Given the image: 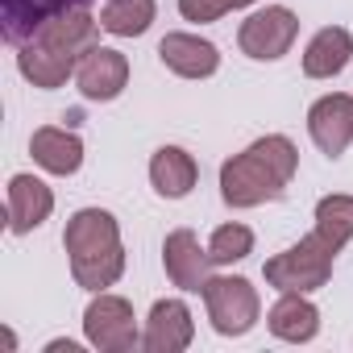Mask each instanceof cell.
<instances>
[{"label":"cell","instance_id":"6da1fadb","mask_svg":"<svg viewBox=\"0 0 353 353\" xmlns=\"http://www.w3.org/2000/svg\"><path fill=\"white\" fill-rule=\"evenodd\" d=\"M100 30H104L100 17H92V9L79 5V9L54 17L46 30H38L26 46H17V50H21V54H17V71H21L34 88H63V83L79 71L83 54H88L92 46H100V42H96Z\"/></svg>","mask_w":353,"mask_h":353},{"label":"cell","instance_id":"7a4b0ae2","mask_svg":"<svg viewBox=\"0 0 353 353\" xmlns=\"http://www.w3.org/2000/svg\"><path fill=\"white\" fill-rule=\"evenodd\" d=\"M295 166H299V150L291 145V137L283 133L258 137L250 150L233 154L221 166V196L229 208H258L287 192V183L295 179Z\"/></svg>","mask_w":353,"mask_h":353},{"label":"cell","instance_id":"3957f363","mask_svg":"<svg viewBox=\"0 0 353 353\" xmlns=\"http://www.w3.org/2000/svg\"><path fill=\"white\" fill-rule=\"evenodd\" d=\"M63 245L71 254V274L83 291H104L125 274V245L117 216L104 208H79L67 221Z\"/></svg>","mask_w":353,"mask_h":353},{"label":"cell","instance_id":"277c9868","mask_svg":"<svg viewBox=\"0 0 353 353\" xmlns=\"http://www.w3.org/2000/svg\"><path fill=\"white\" fill-rule=\"evenodd\" d=\"M332 258H336V250L312 229V237H303V241H295L291 250L274 254V258L262 266V274H266V283H270L274 291L307 295V291H320V287L332 279Z\"/></svg>","mask_w":353,"mask_h":353},{"label":"cell","instance_id":"5b68a950","mask_svg":"<svg viewBox=\"0 0 353 353\" xmlns=\"http://www.w3.org/2000/svg\"><path fill=\"white\" fill-rule=\"evenodd\" d=\"M204 303H208V320L221 336H245L254 324H258V291L250 279H237V274H221V279H208L204 283Z\"/></svg>","mask_w":353,"mask_h":353},{"label":"cell","instance_id":"8992f818","mask_svg":"<svg viewBox=\"0 0 353 353\" xmlns=\"http://www.w3.org/2000/svg\"><path fill=\"white\" fill-rule=\"evenodd\" d=\"M83 332L88 341L100 349V353H129L141 345L137 336V316H133V303L121 299V295H96L83 312Z\"/></svg>","mask_w":353,"mask_h":353},{"label":"cell","instance_id":"52a82bcc","mask_svg":"<svg viewBox=\"0 0 353 353\" xmlns=\"http://www.w3.org/2000/svg\"><path fill=\"white\" fill-rule=\"evenodd\" d=\"M295 34H299V17H295L287 5H266V9H258V13H250V17L241 21L237 42H241V50H245L250 59L274 63V59H283V54L291 50Z\"/></svg>","mask_w":353,"mask_h":353},{"label":"cell","instance_id":"ba28073f","mask_svg":"<svg viewBox=\"0 0 353 353\" xmlns=\"http://www.w3.org/2000/svg\"><path fill=\"white\" fill-rule=\"evenodd\" d=\"M162 266H166V279L179 291H204V283L212 279L208 270L216 262H212L208 250H200V237L192 229H174L162 241Z\"/></svg>","mask_w":353,"mask_h":353},{"label":"cell","instance_id":"9c48e42d","mask_svg":"<svg viewBox=\"0 0 353 353\" xmlns=\"http://www.w3.org/2000/svg\"><path fill=\"white\" fill-rule=\"evenodd\" d=\"M307 133L320 145V154L341 158L353 141V96H345V92L320 96L307 112Z\"/></svg>","mask_w":353,"mask_h":353},{"label":"cell","instance_id":"30bf717a","mask_svg":"<svg viewBox=\"0 0 353 353\" xmlns=\"http://www.w3.org/2000/svg\"><path fill=\"white\" fill-rule=\"evenodd\" d=\"M196 336V324H192V307L183 299H158L150 307V320H145V332H141V349L145 353H179L188 349Z\"/></svg>","mask_w":353,"mask_h":353},{"label":"cell","instance_id":"8fae6325","mask_svg":"<svg viewBox=\"0 0 353 353\" xmlns=\"http://www.w3.org/2000/svg\"><path fill=\"white\" fill-rule=\"evenodd\" d=\"M129 83V59L121 50H108V46H92L75 71V88L83 92V100H117Z\"/></svg>","mask_w":353,"mask_h":353},{"label":"cell","instance_id":"7c38bea8","mask_svg":"<svg viewBox=\"0 0 353 353\" xmlns=\"http://www.w3.org/2000/svg\"><path fill=\"white\" fill-rule=\"evenodd\" d=\"M88 5V0H0V26L13 46H26L38 30H46L54 17Z\"/></svg>","mask_w":353,"mask_h":353},{"label":"cell","instance_id":"4fadbf2b","mask_svg":"<svg viewBox=\"0 0 353 353\" xmlns=\"http://www.w3.org/2000/svg\"><path fill=\"white\" fill-rule=\"evenodd\" d=\"M158 59L166 71L183 75V79H208L221 67V50L196 34H166L158 42Z\"/></svg>","mask_w":353,"mask_h":353},{"label":"cell","instance_id":"5bb4252c","mask_svg":"<svg viewBox=\"0 0 353 353\" xmlns=\"http://www.w3.org/2000/svg\"><path fill=\"white\" fill-rule=\"evenodd\" d=\"M50 212H54V192L42 179H34V174H13L9 179V229L17 237L34 233Z\"/></svg>","mask_w":353,"mask_h":353},{"label":"cell","instance_id":"9a60e30c","mask_svg":"<svg viewBox=\"0 0 353 353\" xmlns=\"http://www.w3.org/2000/svg\"><path fill=\"white\" fill-rule=\"evenodd\" d=\"M196 179H200V166H196V158L188 150H179V145L154 150V158H150V183H154V192L162 200H183V196H192Z\"/></svg>","mask_w":353,"mask_h":353},{"label":"cell","instance_id":"2e32d148","mask_svg":"<svg viewBox=\"0 0 353 353\" xmlns=\"http://www.w3.org/2000/svg\"><path fill=\"white\" fill-rule=\"evenodd\" d=\"M349 59H353V38H349V30L324 26V30L307 42V50H303V75H307V79H332V75H341V71L349 67Z\"/></svg>","mask_w":353,"mask_h":353},{"label":"cell","instance_id":"e0dca14e","mask_svg":"<svg viewBox=\"0 0 353 353\" xmlns=\"http://www.w3.org/2000/svg\"><path fill=\"white\" fill-rule=\"evenodd\" d=\"M266 324H270V332H274L279 341L303 345V341H312V336L320 332V307H316L312 299L295 295V291H283V299L270 307Z\"/></svg>","mask_w":353,"mask_h":353},{"label":"cell","instance_id":"ac0fdd59","mask_svg":"<svg viewBox=\"0 0 353 353\" xmlns=\"http://www.w3.org/2000/svg\"><path fill=\"white\" fill-rule=\"evenodd\" d=\"M30 154H34V162H38L42 170H50V174H75V170L83 166V141H79L75 133L59 129V125L38 129L34 141H30Z\"/></svg>","mask_w":353,"mask_h":353},{"label":"cell","instance_id":"d6986e66","mask_svg":"<svg viewBox=\"0 0 353 353\" xmlns=\"http://www.w3.org/2000/svg\"><path fill=\"white\" fill-rule=\"evenodd\" d=\"M158 9H154V0H108V5L100 9V26L104 34L112 38H137L154 26Z\"/></svg>","mask_w":353,"mask_h":353},{"label":"cell","instance_id":"ffe728a7","mask_svg":"<svg viewBox=\"0 0 353 353\" xmlns=\"http://www.w3.org/2000/svg\"><path fill=\"white\" fill-rule=\"evenodd\" d=\"M316 233L341 254L353 237V196H324L316 204Z\"/></svg>","mask_w":353,"mask_h":353},{"label":"cell","instance_id":"44dd1931","mask_svg":"<svg viewBox=\"0 0 353 353\" xmlns=\"http://www.w3.org/2000/svg\"><path fill=\"white\" fill-rule=\"evenodd\" d=\"M208 254H212L216 266H233V262L254 254V233L245 225H221L212 233V241H208Z\"/></svg>","mask_w":353,"mask_h":353},{"label":"cell","instance_id":"7402d4cb","mask_svg":"<svg viewBox=\"0 0 353 353\" xmlns=\"http://www.w3.org/2000/svg\"><path fill=\"white\" fill-rule=\"evenodd\" d=\"M179 13L196 26H208V21H221L229 13V0H179Z\"/></svg>","mask_w":353,"mask_h":353},{"label":"cell","instance_id":"603a6c76","mask_svg":"<svg viewBox=\"0 0 353 353\" xmlns=\"http://www.w3.org/2000/svg\"><path fill=\"white\" fill-rule=\"evenodd\" d=\"M245 5H254V0H229V9H245Z\"/></svg>","mask_w":353,"mask_h":353}]
</instances>
